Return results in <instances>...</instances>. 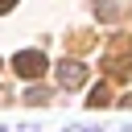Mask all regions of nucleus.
Here are the masks:
<instances>
[{"mask_svg":"<svg viewBox=\"0 0 132 132\" xmlns=\"http://www.w3.org/2000/svg\"><path fill=\"white\" fill-rule=\"evenodd\" d=\"M12 4H16V0H0V12H12Z\"/></svg>","mask_w":132,"mask_h":132,"instance_id":"obj_4","label":"nucleus"},{"mask_svg":"<svg viewBox=\"0 0 132 132\" xmlns=\"http://www.w3.org/2000/svg\"><path fill=\"white\" fill-rule=\"evenodd\" d=\"M82 78H87V66H82V62H62V66H58V82H62V87H78Z\"/></svg>","mask_w":132,"mask_h":132,"instance_id":"obj_2","label":"nucleus"},{"mask_svg":"<svg viewBox=\"0 0 132 132\" xmlns=\"http://www.w3.org/2000/svg\"><path fill=\"white\" fill-rule=\"evenodd\" d=\"M87 103H91V107H103V103H107V87L99 82V87L91 91V99H87Z\"/></svg>","mask_w":132,"mask_h":132,"instance_id":"obj_3","label":"nucleus"},{"mask_svg":"<svg viewBox=\"0 0 132 132\" xmlns=\"http://www.w3.org/2000/svg\"><path fill=\"white\" fill-rule=\"evenodd\" d=\"M12 66H16V74H25V78H41V74H45V54L21 50V54L12 58Z\"/></svg>","mask_w":132,"mask_h":132,"instance_id":"obj_1","label":"nucleus"}]
</instances>
